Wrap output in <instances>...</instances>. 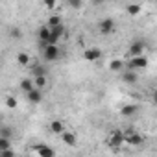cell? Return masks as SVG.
Returning <instances> with one entry per match:
<instances>
[{
  "label": "cell",
  "mask_w": 157,
  "mask_h": 157,
  "mask_svg": "<svg viewBox=\"0 0 157 157\" xmlns=\"http://www.w3.org/2000/svg\"><path fill=\"white\" fill-rule=\"evenodd\" d=\"M129 67L131 68H146L148 67V57L140 56V57H131L129 59Z\"/></svg>",
  "instance_id": "5b68a950"
},
{
  "label": "cell",
  "mask_w": 157,
  "mask_h": 157,
  "mask_svg": "<svg viewBox=\"0 0 157 157\" xmlns=\"http://www.w3.org/2000/svg\"><path fill=\"white\" fill-rule=\"evenodd\" d=\"M100 32H102L104 35L113 33V32H115V21H113V19H104V21L100 22Z\"/></svg>",
  "instance_id": "277c9868"
},
{
  "label": "cell",
  "mask_w": 157,
  "mask_h": 157,
  "mask_svg": "<svg viewBox=\"0 0 157 157\" xmlns=\"http://www.w3.org/2000/svg\"><path fill=\"white\" fill-rule=\"evenodd\" d=\"M83 56H85V59H89V61H98V59L102 57V52H100L98 48H87Z\"/></svg>",
  "instance_id": "ba28073f"
},
{
  "label": "cell",
  "mask_w": 157,
  "mask_h": 157,
  "mask_svg": "<svg viewBox=\"0 0 157 157\" xmlns=\"http://www.w3.org/2000/svg\"><path fill=\"white\" fill-rule=\"evenodd\" d=\"M17 61H19L21 65H30V56L24 54V52H21V54L17 56Z\"/></svg>",
  "instance_id": "d6986e66"
},
{
  "label": "cell",
  "mask_w": 157,
  "mask_h": 157,
  "mask_svg": "<svg viewBox=\"0 0 157 157\" xmlns=\"http://www.w3.org/2000/svg\"><path fill=\"white\" fill-rule=\"evenodd\" d=\"M35 151H37L41 157H56L54 150H52L50 146H46V144H37V146H35Z\"/></svg>",
  "instance_id": "8992f818"
},
{
  "label": "cell",
  "mask_w": 157,
  "mask_h": 157,
  "mask_svg": "<svg viewBox=\"0 0 157 157\" xmlns=\"http://www.w3.org/2000/svg\"><path fill=\"white\" fill-rule=\"evenodd\" d=\"M50 129H52V133H57V135H59V133H61V135L65 133V126H63L61 120H54V122L50 124Z\"/></svg>",
  "instance_id": "4fadbf2b"
},
{
  "label": "cell",
  "mask_w": 157,
  "mask_h": 157,
  "mask_svg": "<svg viewBox=\"0 0 157 157\" xmlns=\"http://www.w3.org/2000/svg\"><path fill=\"white\" fill-rule=\"evenodd\" d=\"M57 26H63L61 24V17L59 15H52L50 21H48V28H57Z\"/></svg>",
  "instance_id": "2e32d148"
},
{
  "label": "cell",
  "mask_w": 157,
  "mask_h": 157,
  "mask_svg": "<svg viewBox=\"0 0 157 157\" xmlns=\"http://www.w3.org/2000/svg\"><path fill=\"white\" fill-rule=\"evenodd\" d=\"M11 35H13V37H21V32H19V30H17V28H15V30H13V32H11Z\"/></svg>",
  "instance_id": "d4e9b609"
},
{
  "label": "cell",
  "mask_w": 157,
  "mask_h": 157,
  "mask_svg": "<svg viewBox=\"0 0 157 157\" xmlns=\"http://www.w3.org/2000/svg\"><path fill=\"white\" fill-rule=\"evenodd\" d=\"M126 10H128V13H129V15H137V13L140 11V6H137V4H135V6H133V4H129Z\"/></svg>",
  "instance_id": "ffe728a7"
},
{
  "label": "cell",
  "mask_w": 157,
  "mask_h": 157,
  "mask_svg": "<svg viewBox=\"0 0 157 157\" xmlns=\"http://www.w3.org/2000/svg\"><path fill=\"white\" fill-rule=\"evenodd\" d=\"M26 98H28V102H30V104H39V102L43 100V93H41L39 89H33L32 93H28V94H26Z\"/></svg>",
  "instance_id": "9c48e42d"
},
{
  "label": "cell",
  "mask_w": 157,
  "mask_h": 157,
  "mask_svg": "<svg viewBox=\"0 0 157 157\" xmlns=\"http://www.w3.org/2000/svg\"><path fill=\"white\" fill-rule=\"evenodd\" d=\"M122 80H124L126 83H135V82H137V74H135L133 70H128V72L122 74Z\"/></svg>",
  "instance_id": "5bb4252c"
},
{
  "label": "cell",
  "mask_w": 157,
  "mask_h": 157,
  "mask_svg": "<svg viewBox=\"0 0 157 157\" xmlns=\"http://www.w3.org/2000/svg\"><path fill=\"white\" fill-rule=\"evenodd\" d=\"M10 135H11L10 129H8V128H2V137H4V139H10Z\"/></svg>",
  "instance_id": "cb8c5ba5"
},
{
  "label": "cell",
  "mask_w": 157,
  "mask_h": 157,
  "mask_svg": "<svg viewBox=\"0 0 157 157\" xmlns=\"http://www.w3.org/2000/svg\"><path fill=\"white\" fill-rule=\"evenodd\" d=\"M61 137H63V142H65L67 146H76V142H78V139H76V135H74L72 131H65Z\"/></svg>",
  "instance_id": "8fae6325"
},
{
  "label": "cell",
  "mask_w": 157,
  "mask_h": 157,
  "mask_svg": "<svg viewBox=\"0 0 157 157\" xmlns=\"http://www.w3.org/2000/svg\"><path fill=\"white\" fill-rule=\"evenodd\" d=\"M124 140H126L128 144H131V146H139V144H142V137H140L137 131H131V129H128V131L124 133Z\"/></svg>",
  "instance_id": "3957f363"
},
{
  "label": "cell",
  "mask_w": 157,
  "mask_h": 157,
  "mask_svg": "<svg viewBox=\"0 0 157 157\" xmlns=\"http://www.w3.org/2000/svg\"><path fill=\"white\" fill-rule=\"evenodd\" d=\"M70 6H72V8H80V6H82V2H70Z\"/></svg>",
  "instance_id": "484cf974"
},
{
  "label": "cell",
  "mask_w": 157,
  "mask_h": 157,
  "mask_svg": "<svg viewBox=\"0 0 157 157\" xmlns=\"http://www.w3.org/2000/svg\"><path fill=\"white\" fill-rule=\"evenodd\" d=\"M0 157H15V151H13V150H8V151H0Z\"/></svg>",
  "instance_id": "603a6c76"
},
{
  "label": "cell",
  "mask_w": 157,
  "mask_h": 157,
  "mask_svg": "<svg viewBox=\"0 0 157 157\" xmlns=\"http://www.w3.org/2000/svg\"><path fill=\"white\" fill-rule=\"evenodd\" d=\"M43 46V57L46 61H56L59 57V48L57 44H41Z\"/></svg>",
  "instance_id": "6da1fadb"
},
{
  "label": "cell",
  "mask_w": 157,
  "mask_h": 157,
  "mask_svg": "<svg viewBox=\"0 0 157 157\" xmlns=\"http://www.w3.org/2000/svg\"><path fill=\"white\" fill-rule=\"evenodd\" d=\"M32 74H33L35 78H41V76H44V68H43V67H33V68H32Z\"/></svg>",
  "instance_id": "44dd1931"
},
{
  "label": "cell",
  "mask_w": 157,
  "mask_h": 157,
  "mask_svg": "<svg viewBox=\"0 0 157 157\" xmlns=\"http://www.w3.org/2000/svg\"><path fill=\"white\" fill-rule=\"evenodd\" d=\"M137 111H139V107H137L135 104H126V105L120 109V115H124V117H133Z\"/></svg>",
  "instance_id": "30bf717a"
},
{
  "label": "cell",
  "mask_w": 157,
  "mask_h": 157,
  "mask_svg": "<svg viewBox=\"0 0 157 157\" xmlns=\"http://www.w3.org/2000/svg\"><path fill=\"white\" fill-rule=\"evenodd\" d=\"M142 50H144V43H133L131 46H129V54H131V57H140L142 56Z\"/></svg>",
  "instance_id": "52a82bcc"
},
{
  "label": "cell",
  "mask_w": 157,
  "mask_h": 157,
  "mask_svg": "<svg viewBox=\"0 0 157 157\" xmlns=\"http://www.w3.org/2000/svg\"><path fill=\"white\" fill-rule=\"evenodd\" d=\"M21 89L28 94V93H32V91L35 89V83L30 80V78H26V80H22V82H21Z\"/></svg>",
  "instance_id": "7c38bea8"
},
{
  "label": "cell",
  "mask_w": 157,
  "mask_h": 157,
  "mask_svg": "<svg viewBox=\"0 0 157 157\" xmlns=\"http://www.w3.org/2000/svg\"><path fill=\"white\" fill-rule=\"evenodd\" d=\"M46 87V78L44 76H41V78H35V89H44Z\"/></svg>",
  "instance_id": "ac0fdd59"
},
{
  "label": "cell",
  "mask_w": 157,
  "mask_h": 157,
  "mask_svg": "<svg viewBox=\"0 0 157 157\" xmlns=\"http://www.w3.org/2000/svg\"><path fill=\"white\" fill-rule=\"evenodd\" d=\"M122 142H124V133H122L120 129L111 131V135H109V139H107V144H109L111 148H120Z\"/></svg>",
  "instance_id": "7a4b0ae2"
},
{
  "label": "cell",
  "mask_w": 157,
  "mask_h": 157,
  "mask_svg": "<svg viewBox=\"0 0 157 157\" xmlns=\"http://www.w3.org/2000/svg\"><path fill=\"white\" fill-rule=\"evenodd\" d=\"M8 150H11V142H10V139L0 137V151H8Z\"/></svg>",
  "instance_id": "e0dca14e"
},
{
  "label": "cell",
  "mask_w": 157,
  "mask_h": 157,
  "mask_svg": "<svg viewBox=\"0 0 157 157\" xmlns=\"http://www.w3.org/2000/svg\"><path fill=\"white\" fill-rule=\"evenodd\" d=\"M153 104H155V105H157V91H155V93H153Z\"/></svg>",
  "instance_id": "4316f807"
},
{
  "label": "cell",
  "mask_w": 157,
  "mask_h": 157,
  "mask_svg": "<svg viewBox=\"0 0 157 157\" xmlns=\"http://www.w3.org/2000/svg\"><path fill=\"white\" fill-rule=\"evenodd\" d=\"M109 68H111L113 72H120V70L124 68V63H122L120 59H113V61L109 63Z\"/></svg>",
  "instance_id": "9a60e30c"
},
{
  "label": "cell",
  "mask_w": 157,
  "mask_h": 157,
  "mask_svg": "<svg viewBox=\"0 0 157 157\" xmlns=\"http://www.w3.org/2000/svg\"><path fill=\"white\" fill-rule=\"evenodd\" d=\"M6 105H8V107H15V105H17V100H15L13 96H10V98L6 100Z\"/></svg>",
  "instance_id": "7402d4cb"
}]
</instances>
